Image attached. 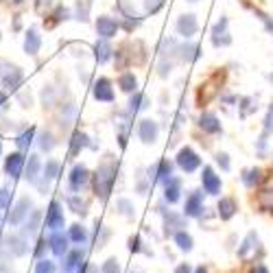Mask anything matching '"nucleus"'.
Segmentation results:
<instances>
[{"label": "nucleus", "mask_w": 273, "mask_h": 273, "mask_svg": "<svg viewBox=\"0 0 273 273\" xmlns=\"http://www.w3.org/2000/svg\"><path fill=\"white\" fill-rule=\"evenodd\" d=\"M262 20H264V24H266V31L273 35V20H269V18H262Z\"/></svg>", "instance_id": "23"}, {"label": "nucleus", "mask_w": 273, "mask_h": 273, "mask_svg": "<svg viewBox=\"0 0 273 273\" xmlns=\"http://www.w3.org/2000/svg\"><path fill=\"white\" fill-rule=\"evenodd\" d=\"M227 24H229V20L225 16H221V20L212 27V44H214L216 48H223V46L232 44V35H229V31H227Z\"/></svg>", "instance_id": "1"}, {"label": "nucleus", "mask_w": 273, "mask_h": 273, "mask_svg": "<svg viewBox=\"0 0 273 273\" xmlns=\"http://www.w3.org/2000/svg\"><path fill=\"white\" fill-rule=\"evenodd\" d=\"M171 70H173V62H168V59L162 57V62H160V77L166 79L168 75H171Z\"/></svg>", "instance_id": "20"}, {"label": "nucleus", "mask_w": 273, "mask_h": 273, "mask_svg": "<svg viewBox=\"0 0 273 273\" xmlns=\"http://www.w3.org/2000/svg\"><path fill=\"white\" fill-rule=\"evenodd\" d=\"M177 242H179V247H181V249H190V247H192V240H190V236H188V234H184V232H181V234H177Z\"/></svg>", "instance_id": "21"}, {"label": "nucleus", "mask_w": 273, "mask_h": 273, "mask_svg": "<svg viewBox=\"0 0 273 273\" xmlns=\"http://www.w3.org/2000/svg\"><path fill=\"white\" fill-rule=\"evenodd\" d=\"M264 133L266 136L273 133V105L269 107V112H266V116H264Z\"/></svg>", "instance_id": "19"}, {"label": "nucleus", "mask_w": 273, "mask_h": 273, "mask_svg": "<svg viewBox=\"0 0 273 273\" xmlns=\"http://www.w3.org/2000/svg\"><path fill=\"white\" fill-rule=\"evenodd\" d=\"M96 29H99V35H103V38H114L116 35V29L118 24L112 20V18H99V22H96Z\"/></svg>", "instance_id": "8"}, {"label": "nucleus", "mask_w": 273, "mask_h": 273, "mask_svg": "<svg viewBox=\"0 0 273 273\" xmlns=\"http://www.w3.org/2000/svg\"><path fill=\"white\" fill-rule=\"evenodd\" d=\"M177 273H188V266H179V271Z\"/></svg>", "instance_id": "24"}, {"label": "nucleus", "mask_w": 273, "mask_h": 273, "mask_svg": "<svg viewBox=\"0 0 273 273\" xmlns=\"http://www.w3.org/2000/svg\"><path fill=\"white\" fill-rule=\"evenodd\" d=\"M164 3H166V0H144V11L151 16H155L157 11L164 7Z\"/></svg>", "instance_id": "17"}, {"label": "nucleus", "mask_w": 273, "mask_h": 273, "mask_svg": "<svg viewBox=\"0 0 273 273\" xmlns=\"http://www.w3.org/2000/svg\"><path fill=\"white\" fill-rule=\"evenodd\" d=\"M177 59L181 64H192V62H197L201 55H199V48L197 44H192V42H186V44H177Z\"/></svg>", "instance_id": "5"}, {"label": "nucleus", "mask_w": 273, "mask_h": 273, "mask_svg": "<svg viewBox=\"0 0 273 273\" xmlns=\"http://www.w3.org/2000/svg\"><path fill=\"white\" fill-rule=\"evenodd\" d=\"M238 109H240V116L247 118L251 112H256V109H258V99H256V96H245V99H240Z\"/></svg>", "instance_id": "12"}, {"label": "nucleus", "mask_w": 273, "mask_h": 273, "mask_svg": "<svg viewBox=\"0 0 273 273\" xmlns=\"http://www.w3.org/2000/svg\"><path fill=\"white\" fill-rule=\"evenodd\" d=\"M118 83H120V90H123V92H136V88H138V79L133 72H125Z\"/></svg>", "instance_id": "15"}, {"label": "nucleus", "mask_w": 273, "mask_h": 273, "mask_svg": "<svg viewBox=\"0 0 273 273\" xmlns=\"http://www.w3.org/2000/svg\"><path fill=\"white\" fill-rule=\"evenodd\" d=\"M199 212H201V192H192V195L186 199V214L197 216Z\"/></svg>", "instance_id": "11"}, {"label": "nucleus", "mask_w": 273, "mask_h": 273, "mask_svg": "<svg viewBox=\"0 0 273 273\" xmlns=\"http://www.w3.org/2000/svg\"><path fill=\"white\" fill-rule=\"evenodd\" d=\"M177 33L181 35V38H186V40H190L192 35H195L199 31V22H197V16L195 14H184V16H179L177 18Z\"/></svg>", "instance_id": "3"}, {"label": "nucleus", "mask_w": 273, "mask_h": 273, "mask_svg": "<svg viewBox=\"0 0 273 273\" xmlns=\"http://www.w3.org/2000/svg\"><path fill=\"white\" fill-rule=\"evenodd\" d=\"M164 197H166V201L168 203H175L179 199V179H175L171 177L168 179V184H166V192H164Z\"/></svg>", "instance_id": "14"}, {"label": "nucleus", "mask_w": 273, "mask_h": 273, "mask_svg": "<svg viewBox=\"0 0 273 273\" xmlns=\"http://www.w3.org/2000/svg\"><path fill=\"white\" fill-rule=\"evenodd\" d=\"M177 164L184 173H192L201 166V157H199L190 147H184V149H179V153H177Z\"/></svg>", "instance_id": "2"}, {"label": "nucleus", "mask_w": 273, "mask_h": 273, "mask_svg": "<svg viewBox=\"0 0 273 273\" xmlns=\"http://www.w3.org/2000/svg\"><path fill=\"white\" fill-rule=\"evenodd\" d=\"M242 181H245V186L253 188L256 184L262 181V171H260V168H247V171L242 173Z\"/></svg>", "instance_id": "13"}, {"label": "nucleus", "mask_w": 273, "mask_h": 273, "mask_svg": "<svg viewBox=\"0 0 273 273\" xmlns=\"http://www.w3.org/2000/svg\"><path fill=\"white\" fill-rule=\"evenodd\" d=\"M216 164L223 168V171H229V160H227V153H216Z\"/></svg>", "instance_id": "22"}, {"label": "nucleus", "mask_w": 273, "mask_h": 273, "mask_svg": "<svg viewBox=\"0 0 273 273\" xmlns=\"http://www.w3.org/2000/svg\"><path fill=\"white\" fill-rule=\"evenodd\" d=\"M199 127H201L205 133H221V123H218L216 114H212V112L201 114V118H199Z\"/></svg>", "instance_id": "7"}, {"label": "nucleus", "mask_w": 273, "mask_h": 273, "mask_svg": "<svg viewBox=\"0 0 273 273\" xmlns=\"http://www.w3.org/2000/svg\"><path fill=\"white\" fill-rule=\"evenodd\" d=\"M234 212H236V201L234 199H221V203H218V214H221V218H229V216H234Z\"/></svg>", "instance_id": "16"}, {"label": "nucleus", "mask_w": 273, "mask_h": 273, "mask_svg": "<svg viewBox=\"0 0 273 273\" xmlns=\"http://www.w3.org/2000/svg\"><path fill=\"white\" fill-rule=\"evenodd\" d=\"M94 94H96V99H99V101H107V103H112V101H114L112 83H109L107 79H101V81L96 83V90H94Z\"/></svg>", "instance_id": "10"}, {"label": "nucleus", "mask_w": 273, "mask_h": 273, "mask_svg": "<svg viewBox=\"0 0 273 273\" xmlns=\"http://www.w3.org/2000/svg\"><path fill=\"white\" fill-rule=\"evenodd\" d=\"M188 3H199V0H188Z\"/></svg>", "instance_id": "25"}, {"label": "nucleus", "mask_w": 273, "mask_h": 273, "mask_svg": "<svg viewBox=\"0 0 273 273\" xmlns=\"http://www.w3.org/2000/svg\"><path fill=\"white\" fill-rule=\"evenodd\" d=\"M109 53H112V48H109L105 42H103L101 46H96V57H99V62H107V59H109Z\"/></svg>", "instance_id": "18"}, {"label": "nucleus", "mask_w": 273, "mask_h": 273, "mask_svg": "<svg viewBox=\"0 0 273 273\" xmlns=\"http://www.w3.org/2000/svg\"><path fill=\"white\" fill-rule=\"evenodd\" d=\"M201 181H203V188H205V192H208V195H216V192L221 190V177H218V175H214L212 166H205V168H203Z\"/></svg>", "instance_id": "6"}, {"label": "nucleus", "mask_w": 273, "mask_h": 273, "mask_svg": "<svg viewBox=\"0 0 273 273\" xmlns=\"http://www.w3.org/2000/svg\"><path fill=\"white\" fill-rule=\"evenodd\" d=\"M138 136H140V140L144 144H153L157 140V136H160V127H157L155 120L142 118L140 123H138Z\"/></svg>", "instance_id": "4"}, {"label": "nucleus", "mask_w": 273, "mask_h": 273, "mask_svg": "<svg viewBox=\"0 0 273 273\" xmlns=\"http://www.w3.org/2000/svg\"><path fill=\"white\" fill-rule=\"evenodd\" d=\"M149 107H151L149 96L136 90V92H133V96H131V101H129V109H131L133 114H136V112H142V109H149Z\"/></svg>", "instance_id": "9"}]
</instances>
